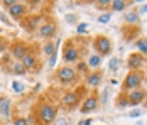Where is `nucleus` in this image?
I'll return each mask as SVG.
<instances>
[{"instance_id":"7ed1b4c3","label":"nucleus","mask_w":147,"mask_h":125,"mask_svg":"<svg viewBox=\"0 0 147 125\" xmlns=\"http://www.w3.org/2000/svg\"><path fill=\"white\" fill-rule=\"evenodd\" d=\"M85 56V49L78 44V37H68L63 42L61 47V59L64 64L68 66H74L80 59H83Z\"/></svg>"},{"instance_id":"cd10ccee","label":"nucleus","mask_w":147,"mask_h":125,"mask_svg":"<svg viewBox=\"0 0 147 125\" xmlns=\"http://www.w3.org/2000/svg\"><path fill=\"white\" fill-rule=\"evenodd\" d=\"M9 46H10V41H9L5 36H0V54L7 53V51H9Z\"/></svg>"},{"instance_id":"e433bc0d","label":"nucleus","mask_w":147,"mask_h":125,"mask_svg":"<svg viewBox=\"0 0 147 125\" xmlns=\"http://www.w3.org/2000/svg\"><path fill=\"white\" fill-rule=\"evenodd\" d=\"M66 20H68L69 24H76V17H74V15H66Z\"/></svg>"},{"instance_id":"9d476101","label":"nucleus","mask_w":147,"mask_h":125,"mask_svg":"<svg viewBox=\"0 0 147 125\" xmlns=\"http://www.w3.org/2000/svg\"><path fill=\"white\" fill-rule=\"evenodd\" d=\"M100 107H102V103H100L98 90H93V91H88V95H86L85 100L81 101V105H80L78 110L81 111L83 115H86V113H93V111H96Z\"/></svg>"},{"instance_id":"a19ab883","label":"nucleus","mask_w":147,"mask_h":125,"mask_svg":"<svg viewBox=\"0 0 147 125\" xmlns=\"http://www.w3.org/2000/svg\"><path fill=\"white\" fill-rule=\"evenodd\" d=\"M146 125H147V124H146Z\"/></svg>"},{"instance_id":"c756f323","label":"nucleus","mask_w":147,"mask_h":125,"mask_svg":"<svg viewBox=\"0 0 147 125\" xmlns=\"http://www.w3.org/2000/svg\"><path fill=\"white\" fill-rule=\"evenodd\" d=\"M76 32H78V36H86V32H88V24H85V22L76 24Z\"/></svg>"},{"instance_id":"c85d7f7f","label":"nucleus","mask_w":147,"mask_h":125,"mask_svg":"<svg viewBox=\"0 0 147 125\" xmlns=\"http://www.w3.org/2000/svg\"><path fill=\"white\" fill-rule=\"evenodd\" d=\"M96 20H98L100 24H110V20H112V12H103V14H100Z\"/></svg>"},{"instance_id":"6ab92c4d","label":"nucleus","mask_w":147,"mask_h":125,"mask_svg":"<svg viewBox=\"0 0 147 125\" xmlns=\"http://www.w3.org/2000/svg\"><path fill=\"white\" fill-rule=\"evenodd\" d=\"M139 22H140V14H139V9H132V10H129L125 17H123V24H127V26H139Z\"/></svg>"},{"instance_id":"412c9836","label":"nucleus","mask_w":147,"mask_h":125,"mask_svg":"<svg viewBox=\"0 0 147 125\" xmlns=\"http://www.w3.org/2000/svg\"><path fill=\"white\" fill-rule=\"evenodd\" d=\"M134 46H135V51L147 59V36H140L139 39H135Z\"/></svg>"},{"instance_id":"f8f14e48","label":"nucleus","mask_w":147,"mask_h":125,"mask_svg":"<svg viewBox=\"0 0 147 125\" xmlns=\"http://www.w3.org/2000/svg\"><path fill=\"white\" fill-rule=\"evenodd\" d=\"M103 78H105V71L100 68V70L90 71L88 74L85 76V83L83 86L88 90V91H93V90H98L103 83Z\"/></svg>"},{"instance_id":"ddd939ff","label":"nucleus","mask_w":147,"mask_h":125,"mask_svg":"<svg viewBox=\"0 0 147 125\" xmlns=\"http://www.w3.org/2000/svg\"><path fill=\"white\" fill-rule=\"evenodd\" d=\"M7 12H9V15H10V19L20 22L26 15L30 14V9H29V3H27V2H17V0H15L14 5L7 9Z\"/></svg>"},{"instance_id":"c9c22d12","label":"nucleus","mask_w":147,"mask_h":125,"mask_svg":"<svg viewBox=\"0 0 147 125\" xmlns=\"http://www.w3.org/2000/svg\"><path fill=\"white\" fill-rule=\"evenodd\" d=\"M54 64H56V54H53L49 57V68H51V70L54 68Z\"/></svg>"},{"instance_id":"4468645a","label":"nucleus","mask_w":147,"mask_h":125,"mask_svg":"<svg viewBox=\"0 0 147 125\" xmlns=\"http://www.w3.org/2000/svg\"><path fill=\"white\" fill-rule=\"evenodd\" d=\"M14 115L12 108V100L9 95H0V120L2 122H10Z\"/></svg>"},{"instance_id":"6e6552de","label":"nucleus","mask_w":147,"mask_h":125,"mask_svg":"<svg viewBox=\"0 0 147 125\" xmlns=\"http://www.w3.org/2000/svg\"><path fill=\"white\" fill-rule=\"evenodd\" d=\"M146 80V73L144 71H129L122 81V86H120V91L122 93H129L135 88H140L142 83Z\"/></svg>"},{"instance_id":"0eeeda50","label":"nucleus","mask_w":147,"mask_h":125,"mask_svg":"<svg viewBox=\"0 0 147 125\" xmlns=\"http://www.w3.org/2000/svg\"><path fill=\"white\" fill-rule=\"evenodd\" d=\"M91 47H93V53L98 54L100 57H108L113 51V44H112V39L105 34H98L93 37L91 41Z\"/></svg>"},{"instance_id":"39448f33","label":"nucleus","mask_w":147,"mask_h":125,"mask_svg":"<svg viewBox=\"0 0 147 125\" xmlns=\"http://www.w3.org/2000/svg\"><path fill=\"white\" fill-rule=\"evenodd\" d=\"M20 63H22V66L26 68V71H27V73H32V74H36V73H39V71L42 70V61H41V57H39L37 46L30 44V51L22 57Z\"/></svg>"},{"instance_id":"72a5a7b5","label":"nucleus","mask_w":147,"mask_h":125,"mask_svg":"<svg viewBox=\"0 0 147 125\" xmlns=\"http://www.w3.org/2000/svg\"><path fill=\"white\" fill-rule=\"evenodd\" d=\"M140 115H142V111H140V110H137V108H135V110H132L130 113H129V117H130V118H139Z\"/></svg>"},{"instance_id":"4be33fe9","label":"nucleus","mask_w":147,"mask_h":125,"mask_svg":"<svg viewBox=\"0 0 147 125\" xmlns=\"http://www.w3.org/2000/svg\"><path fill=\"white\" fill-rule=\"evenodd\" d=\"M85 61H86V64H88L90 71L100 70V66H102V57H100L98 54H95V53H91V54H90Z\"/></svg>"},{"instance_id":"ea45409f","label":"nucleus","mask_w":147,"mask_h":125,"mask_svg":"<svg viewBox=\"0 0 147 125\" xmlns=\"http://www.w3.org/2000/svg\"><path fill=\"white\" fill-rule=\"evenodd\" d=\"M146 80H147V71H146Z\"/></svg>"},{"instance_id":"1a4fd4ad","label":"nucleus","mask_w":147,"mask_h":125,"mask_svg":"<svg viewBox=\"0 0 147 125\" xmlns=\"http://www.w3.org/2000/svg\"><path fill=\"white\" fill-rule=\"evenodd\" d=\"M44 19H46V15L39 14V12H30V14L26 15L19 24H20V27L24 29L26 32H37L39 27L42 26Z\"/></svg>"},{"instance_id":"20e7f679","label":"nucleus","mask_w":147,"mask_h":125,"mask_svg":"<svg viewBox=\"0 0 147 125\" xmlns=\"http://www.w3.org/2000/svg\"><path fill=\"white\" fill-rule=\"evenodd\" d=\"M54 81L63 88H71V86H78L80 76L74 71L73 66L63 64V66H58L56 71H54Z\"/></svg>"},{"instance_id":"2eb2a0df","label":"nucleus","mask_w":147,"mask_h":125,"mask_svg":"<svg viewBox=\"0 0 147 125\" xmlns=\"http://www.w3.org/2000/svg\"><path fill=\"white\" fill-rule=\"evenodd\" d=\"M125 63H127L129 71H142L144 66L147 64V59L142 54H139L137 51H134V53H130V54L127 56V61Z\"/></svg>"},{"instance_id":"f3484780","label":"nucleus","mask_w":147,"mask_h":125,"mask_svg":"<svg viewBox=\"0 0 147 125\" xmlns=\"http://www.w3.org/2000/svg\"><path fill=\"white\" fill-rule=\"evenodd\" d=\"M7 63H9V64H3V70L9 71L10 74H15V76H24V74H27V71H26V68L22 66L20 61H15V59H12V57H9Z\"/></svg>"},{"instance_id":"bb28decb","label":"nucleus","mask_w":147,"mask_h":125,"mask_svg":"<svg viewBox=\"0 0 147 125\" xmlns=\"http://www.w3.org/2000/svg\"><path fill=\"white\" fill-rule=\"evenodd\" d=\"M110 2H112V0H95L93 5H95V9H98V10L110 12Z\"/></svg>"},{"instance_id":"f257e3e1","label":"nucleus","mask_w":147,"mask_h":125,"mask_svg":"<svg viewBox=\"0 0 147 125\" xmlns=\"http://www.w3.org/2000/svg\"><path fill=\"white\" fill-rule=\"evenodd\" d=\"M58 111H59V105L54 103V100L49 98H39L36 101V105L32 107V118L36 125H53L54 120L58 118Z\"/></svg>"},{"instance_id":"f03ea898","label":"nucleus","mask_w":147,"mask_h":125,"mask_svg":"<svg viewBox=\"0 0 147 125\" xmlns=\"http://www.w3.org/2000/svg\"><path fill=\"white\" fill-rule=\"evenodd\" d=\"M86 95H88V90L85 86H76L74 90H64L61 98H59V107L64 111L78 110Z\"/></svg>"},{"instance_id":"5701e85b","label":"nucleus","mask_w":147,"mask_h":125,"mask_svg":"<svg viewBox=\"0 0 147 125\" xmlns=\"http://www.w3.org/2000/svg\"><path fill=\"white\" fill-rule=\"evenodd\" d=\"M56 41H46L44 44H42V49H41V53H42V56L44 57H51L53 54H56Z\"/></svg>"},{"instance_id":"9b49d317","label":"nucleus","mask_w":147,"mask_h":125,"mask_svg":"<svg viewBox=\"0 0 147 125\" xmlns=\"http://www.w3.org/2000/svg\"><path fill=\"white\" fill-rule=\"evenodd\" d=\"M30 51V44L24 39H14L9 46V57H12L15 61H22V57Z\"/></svg>"},{"instance_id":"a878e982","label":"nucleus","mask_w":147,"mask_h":125,"mask_svg":"<svg viewBox=\"0 0 147 125\" xmlns=\"http://www.w3.org/2000/svg\"><path fill=\"white\" fill-rule=\"evenodd\" d=\"M12 125H30L29 118L27 117H24V115H19V113H14L12 115Z\"/></svg>"},{"instance_id":"aec40b11","label":"nucleus","mask_w":147,"mask_h":125,"mask_svg":"<svg viewBox=\"0 0 147 125\" xmlns=\"http://www.w3.org/2000/svg\"><path fill=\"white\" fill-rule=\"evenodd\" d=\"M132 3H134L132 0H112L110 2V12H123Z\"/></svg>"},{"instance_id":"4c0bfd02","label":"nucleus","mask_w":147,"mask_h":125,"mask_svg":"<svg viewBox=\"0 0 147 125\" xmlns=\"http://www.w3.org/2000/svg\"><path fill=\"white\" fill-rule=\"evenodd\" d=\"M139 14H147V3H146V5H142V7L139 9Z\"/></svg>"},{"instance_id":"423d86ee","label":"nucleus","mask_w":147,"mask_h":125,"mask_svg":"<svg viewBox=\"0 0 147 125\" xmlns=\"http://www.w3.org/2000/svg\"><path fill=\"white\" fill-rule=\"evenodd\" d=\"M58 32H59V26H58V20L54 17H46L42 26L39 27V30L36 32L39 39L42 41H56L58 37Z\"/></svg>"},{"instance_id":"f704fd0d","label":"nucleus","mask_w":147,"mask_h":125,"mask_svg":"<svg viewBox=\"0 0 147 125\" xmlns=\"http://www.w3.org/2000/svg\"><path fill=\"white\" fill-rule=\"evenodd\" d=\"M78 125H93V118H83L78 122Z\"/></svg>"},{"instance_id":"393cba45","label":"nucleus","mask_w":147,"mask_h":125,"mask_svg":"<svg viewBox=\"0 0 147 125\" xmlns=\"http://www.w3.org/2000/svg\"><path fill=\"white\" fill-rule=\"evenodd\" d=\"M115 107H117L118 110H123V108H127V107H129L127 93H122V91H118L117 98H115Z\"/></svg>"},{"instance_id":"473e14b6","label":"nucleus","mask_w":147,"mask_h":125,"mask_svg":"<svg viewBox=\"0 0 147 125\" xmlns=\"http://www.w3.org/2000/svg\"><path fill=\"white\" fill-rule=\"evenodd\" d=\"M53 125H69V120L68 118H64V117H58L56 120H54V124Z\"/></svg>"},{"instance_id":"2f4dec72","label":"nucleus","mask_w":147,"mask_h":125,"mask_svg":"<svg viewBox=\"0 0 147 125\" xmlns=\"http://www.w3.org/2000/svg\"><path fill=\"white\" fill-rule=\"evenodd\" d=\"M117 68H118V57H112V59H110V64H108V70L117 71Z\"/></svg>"},{"instance_id":"7c9ffc66","label":"nucleus","mask_w":147,"mask_h":125,"mask_svg":"<svg viewBox=\"0 0 147 125\" xmlns=\"http://www.w3.org/2000/svg\"><path fill=\"white\" fill-rule=\"evenodd\" d=\"M12 90H14L15 93H22L26 90V84L20 83V81H12Z\"/></svg>"},{"instance_id":"b1692460","label":"nucleus","mask_w":147,"mask_h":125,"mask_svg":"<svg viewBox=\"0 0 147 125\" xmlns=\"http://www.w3.org/2000/svg\"><path fill=\"white\" fill-rule=\"evenodd\" d=\"M73 68H74V71L78 73V76H80V78H81V76H86V74L90 73V68H88V64H86V61H85V59H80Z\"/></svg>"},{"instance_id":"a211bd4d","label":"nucleus","mask_w":147,"mask_h":125,"mask_svg":"<svg viewBox=\"0 0 147 125\" xmlns=\"http://www.w3.org/2000/svg\"><path fill=\"white\" fill-rule=\"evenodd\" d=\"M139 34H140L139 26H127V24L122 26V36L127 42H135V39H139Z\"/></svg>"},{"instance_id":"dca6fc26","label":"nucleus","mask_w":147,"mask_h":125,"mask_svg":"<svg viewBox=\"0 0 147 125\" xmlns=\"http://www.w3.org/2000/svg\"><path fill=\"white\" fill-rule=\"evenodd\" d=\"M147 97V90L146 88H135L132 91L127 93V100H129V107H139L144 103V100Z\"/></svg>"},{"instance_id":"58836bf2","label":"nucleus","mask_w":147,"mask_h":125,"mask_svg":"<svg viewBox=\"0 0 147 125\" xmlns=\"http://www.w3.org/2000/svg\"><path fill=\"white\" fill-rule=\"evenodd\" d=\"M142 105H144V108L147 110V97H146V100H144V103H142Z\"/></svg>"}]
</instances>
